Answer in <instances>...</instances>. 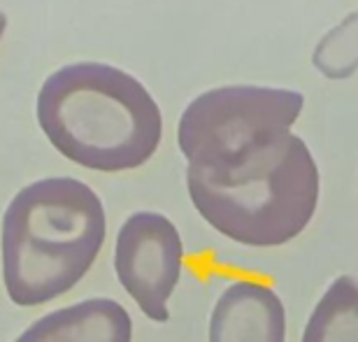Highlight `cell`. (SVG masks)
<instances>
[{"instance_id": "obj_10", "label": "cell", "mask_w": 358, "mask_h": 342, "mask_svg": "<svg viewBox=\"0 0 358 342\" xmlns=\"http://www.w3.org/2000/svg\"><path fill=\"white\" fill-rule=\"evenodd\" d=\"M5 28H7V17H5V12L0 10V40H3V33H5Z\"/></svg>"}, {"instance_id": "obj_7", "label": "cell", "mask_w": 358, "mask_h": 342, "mask_svg": "<svg viewBox=\"0 0 358 342\" xmlns=\"http://www.w3.org/2000/svg\"><path fill=\"white\" fill-rule=\"evenodd\" d=\"M133 319L110 298H89L40 317L14 342H131Z\"/></svg>"}, {"instance_id": "obj_6", "label": "cell", "mask_w": 358, "mask_h": 342, "mask_svg": "<svg viewBox=\"0 0 358 342\" xmlns=\"http://www.w3.org/2000/svg\"><path fill=\"white\" fill-rule=\"evenodd\" d=\"M210 342H286L282 298L266 284L233 282L212 310Z\"/></svg>"}, {"instance_id": "obj_4", "label": "cell", "mask_w": 358, "mask_h": 342, "mask_svg": "<svg viewBox=\"0 0 358 342\" xmlns=\"http://www.w3.org/2000/svg\"><path fill=\"white\" fill-rule=\"evenodd\" d=\"M305 96L270 87H221L184 110L177 142L191 168H221L291 133Z\"/></svg>"}, {"instance_id": "obj_2", "label": "cell", "mask_w": 358, "mask_h": 342, "mask_svg": "<svg viewBox=\"0 0 358 342\" xmlns=\"http://www.w3.org/2000/svg\"><path fill=\"white\" fill-rule=\"evenodd\" d=\"M107 235L105 208L89 184L47 177L19 191L3 217V282L10 301L35 308L73 291Z\"/></svg>"}, {"instance_id": "obj_8", "label": "cell", "mask_w": 358, "mask_h": 342, "mask_svg": "<svg viewBox=\"0 0 358 342\" xmlns=\"http://www.w3.org/2000/svg\"><path fill=\"white\" fill-rule=\"evenodd\" d=\"M303 342H358V277L333 280L307 319Z\"/></svg>"}, {"instance_id": "obj_1", "label": "cell", "mask_w": 358, "mask_h": 342, "mask_svg": "<svg viewBox=\"0 0 358 342\" xmlns=\"http://www.w3.org/2000/svg\"><path fill=\"white\" fill-rule=\"evenodd\" d=\"M35 112L56 152L98 173L145 166L161 145L163 117L152 94L107 63L56 70L42 84Z\"/></svg>"}, {"instance_id": "obj_3", "label": "cell", "mask_w": 358, "mask_h": 342, "mask_svg": "<svg viewBox=\"0 0 358 342\" xmlns=\"http://www.w3.org/2000/svg\"><path fill=\"white\" fill-rule=\"evenodd\" d=\"M186 189L198 215L228 240L282 247L317 212L319 168L305 140L289 133L228 166H186Z\"/></svg>"}, {"instance_id": "obj_9", "label": "cell", "mask_w": 358, "mask_h": 342, "mask_svg": "<svg viewBox=\"0 0 358 342\" xmlns=\"http://www.w3.org/2000/svg\"><path fill=\"white\" fill-rule=\"evenodd\" d=\"M314 68L328 80H347L358 70V12L328 31L312 54Z\"/></svg>"}, {"instance_id": "obj_5", "label": "cell", "mask_w": 358, "mask_h": 342, "mask_svg": "<svg viewBox=\"0 0 358 342\" xmlns=\"http://www.w3.org/2000/svg\"><path fill=\"white\" fill-rule=\"evenodd\" d=\"M184 245L177 226L159 212H135L119 228L114 270L119 284L156 324L170 322V296L179 284Z\"/></svg>"}]
</instances>
